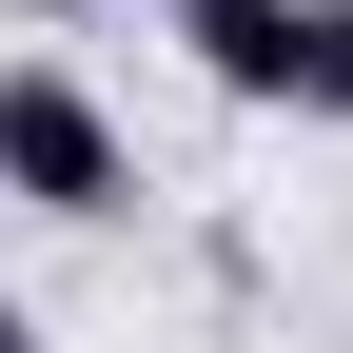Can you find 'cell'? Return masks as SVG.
<instances>
[{"label":"cell","mask_w":353,"mask_h":353,"mask_svg":"<svg viewBox=\"0 0 353 353\" xmlns=\"http://www.w3.org/2000/svg\"><path fill=\"white\" fill-rule=\"evenodd\" d=\"M0 196L20 216H118L138 196V138L99 118L79 59H0Z\"/></svg>","instance_id":"obj_1"},{"label":"cell","mask_w":353,"mask_h":353,"mask_svg":"<svg viewBox=\"0 0 353 353\" xmlns=\"http://www.w3.org/2000/svg\"><path fill=\"white\" fill-rule=\"evenodd\" d=\"M275 118H353V0H294V99Z\"/></svg>","instance_id":"obj_2"},{"label":"cell","mask_w":353,"mask_h":353,"mask_svg":"<svg viewBox=\"0 0 353 353\" xmlns=\"http://www.w3.org/2000/svg\"><path fill=\"white\" fill-rule=\"evenodd\" d=\"M157 20H176V39H196V59H216V39H236V20H255V0H157Z\"/></svg>","instance_id":"obj_3"},{"label":"cell","mask_w":353,"mask_h":353,"mask_svg":"<svg viewBox=\"0 0 353 353\" xmlns=\"http://www.w3.org/2000/svg\"><path fill=\"white\" fill-rule=\"evenodd\" d=\"M0 353H39V314H20V294H0Z\"/></svg>","instance_id":"obj_4"},{"label":"cell","mask_w":353,"mask_h":353,"mask_svg":"<svg viewBox=\"0 0 353 353\" xmlns=\"http://www.w3.org/2000/svg\"><path fill=\"white\" fill-rule=\"evenodd\" d=\"M20 20H79V0H20Z\"/></svg>","instance_id":"obj_5"}]
</instances>
